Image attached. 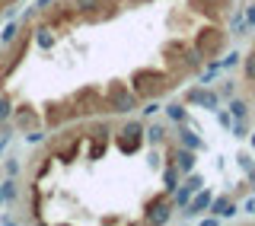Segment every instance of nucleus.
Segmentation results:
<instances>
[{
    "label": "nucleus",
    "mask_w": 255,
    "mask_h": 226,
    "mask_svg": "<svg viewBox=\"0 0 255 226\" xmlns=\"http://www.w3.org/2000/svg\"><path fill=\"white\" fill-rule=\"evenodd\" d=\"M172 74L166 70H153V67H137L131 74V90L137 99H159L163 93L172 90Z\"/></svg>",
    "instance_id": "f257e3e1"
},
{
    "label": "nucleus",
    "mask_w": 255,
    "mask_h": 226,
    "mask_svg": "<svg viewBox=\"0 0 255 226\" xmlns=\"http://www.w3.org/2000/svg\"><path fill=\"white\" fill-rule=\"evenodd\" d=\"M163 58H166V64H169L172 77L195 74V70L204 64V58L198 54V48H195V45L179 42V38H172V42H166V45H163Z\"/></svg>",
    "instance_id": "f03ea898"
},
{
    "label": "nucleus",
    "mask_w": 255,
    "mask_h": 226,
    "mask_svg": "<svg viewBox=\"0 0 255 226\" xmlns=\"http://www.w3.org/2000/svg\"><path fill=\"white\" fill-rule=\"evenodd\" d=\"M102 99H106V112H115V115H128V112L140 109L137 106V96H134V90L128 83H122V80H112V83L106 86V93H102Z\"/></svg>",
    "instance_id": "7ed1b4c3"
},
{
    "label": "nucleus",
    "mask_w": 255,
    "mask_h": 226,
    "mask_svg": "<svg viewBox=\"0 0 255 226\" xmlns=\"http://www.w3.org/2000/svg\"><path fill=\"white\" fill-rule=\"evenodd\" d=\"M106 112V99H102V90L96 86H80V90L70 96V115L74 118H90Z\"/></svg>",
    "instance_id": "20e7f679"
},
{
    "label": "nucleus",
    "mask_w": 255,
    "mask_h": 226,
    "mask_svg": "<svg viewBox=\"0 0 255 226\" xmlns=\"http://www.w3.org/2000/svg\"><path fill=\"white\" fill-rule=\"evenodd\" d=\"M223 42H227V35H223V29H217V26H204L195 35V48H198V54H201L204 61L217 58V54L223 51Z\"/></svg>",
    "instance_id": "39448f33"
},
{
    "label": "nucleus",
    "mask_w": 255,
    "mask_h": 226,
    "mask_svg": "<svg viewBox=\"0 0 255 226\" xmlns=\"http://www.w3.org/2000/svg\"><path fill=\"white\" fill-rule=\"evenodd\" d=\"M115 147L125 153V156H131V153H137L143 147V127L140 121H128L122 131L115 134Z\"/></svg>",
    "instance_id": "423d86ee"
},
{
    "label": "nucleus",
    "mask_w": 255,
    "mask_h": 226,
    "mask_svg": "<svg viewBox=\"0 0 255 226\" xmlns=\"http://www.w3.org/2000/svg\"><path fill=\"white\" fill-rule=\"evenodd\" d=\"M29 51V29H26V35H16L13 42H6V61L3 67H0V77H10L16 67H19V61H22V54Z\"/></svg>",
    "instance_id": "0eeeda50"
},
{
    "label": "nucleus",
    "mask_w": 255,
    "mask_h": 226,
    "mask_svg": "<svg viewBox=\"0 0 255 226\" xmlns=\"http://www.w3.org/2000/svg\"><path fill=\"white\" fill-rule=\"evenodd\" d=\"M169 163L175 166V172L179 175H188V172H195V163H198V156H195V150H188V147H172L169 150Z\"/></svg>",
    "instance_id": "6e6552de"
},
{
    "label": "nucleus",
    "mask_w": 255,
    "mask_h": 226,
    "mask_svg": "<svg viewBox=\"0 0 255 226\" xmlns=\"http://www.w3.org/2000/svg\"><path fill=\"white\" fill-rule=\"evenodd\" d=\"M106 150H109V127L106 124L93 127V131H90V153H86V156H90V159H102Z\"/></svg>",
    "instance_id": "1a4fd4ad"
},
{
    "label": "nucleus",
    "mask_w": 255,
    "mask_h": 226,
    "mask_svg": "<svg viewBox=\"0 0 255 226\" xmlns=\"http://www.w3.org/2000/svg\"><path fill=\"white\" fill-rule=\"evenodd\" d=\"M169 217H172V207L166 204L163 198H153L147 204V214H143V223H169Z\"/></svg>",
    "instance_id": "9d476101"
},
{
    "label": "nucleus",
    "mask_w": 255,
    "mask_h": 226,
    "mask_svg": "<svg viewBox=\"0 0 255 226\" xmlns=\"http://www.w3.org/2000/svg\"><path fill=\"white\" fill-rule=\"evenodd\" d=\"M70 118H74V115H70V106H67V102H48V106H45V121L51 127L67 124Z\"/></svg>",
    "instance_id": "9b49d317"
},
{
    "label": "nucleus",
    "mask_w": 255,
    "mask_h": 226,
    "mask_svg": "<svg viewBox=\"0 0 255 226\" xmlns=\"http://www.w3.org/2000/svg\"><path fill=\"white\" fill-rule=\"evenodd\" d=\"M80 143H83V137H67V140L64 143H58V147H54V156L51 159H61V163H74L77 159V153H80Z\"/></svg>",
    "instance_id": "f8f14e48"
},
{
    "label": "nucleus",
    "mask_w": 255,
    "mask_h": 226,
    "mask_svg": "<svg viewBox=\"0 0 255 226\" xmlns=\"http://www.w3.org/2000/svg\"><path fill=\"white\" fill-rule=\"evenodd\" d=\"M188 102H195V106H204V109H211V112H217V106H220L217 93H214V90H204V86H198V90H188Z\"/></svg>",
    "instance_id": "ddd939ff"
},
{
    "label": "nucleus",
    "mask_w": 255,
    "mask_h": 226,
    "mask_svg": "<svg viewBox=\"0 0 255 226\" xmlns=\"http://www.w3.org/2000/svg\"><path fill=\"white\" fill-rule=\"evenodd\" d=\"M211 198H214V195H211V191H207V188H204V191H195V198H191V201H188V204H185V207H188V211H185V214H191V217H198V214H204V211H207V207H211Z\"/></svg>",
    "instance_id": "4468645a"
},
{
    "label": "nucleus",
    "mask_w": 255,
    "mask_h": 226,
    "mask_svg": "<svg viewBox=\"0 0 255 226\" xmlns=\"http://www.w3.org/2000/svg\"><path fill=\"white\" fill-rule=\"evenodd\" d=\"M207 211L217 217V220H223V217H233V214H236V204H233L230 198L220 195V198H211V207H207Z\"/></svg>",
    "instance_id": "2eb2a0df"
},
{
    "label": "nucleus",
    "mask_w": 255,
    "mask_h": 226,
    "mask_svg": "<svg viewBox=\"0 0 255 226\" xmlns=\"http://www.w3.org/2000/svg\"><path fill=\"white\" fill-rule=\"evenodd\" d=\"M223 3H227V0H191V10H195V13H204V16H211V19H214Z\"/></svg>",
    "instance_id": "dca6fc26"
},
{
    "label": "nucleus",
    "mask_w": 255,
    "mask_h": 226,
    "mask_svg": "<svg viewBox=\"0 0 255 226\" xmlns=\"http://www.w3.org/2000/svg\"><path fill=\"white\" fill-rule=\"evenodd\" d=\"M16 121H19V127H26V131H35V127H38V115L32 112V106H19Z\"/></svg>",
    "instance_id": "f3484780"
},
{
    "label": "nucleus",
    "mask_w": 255,
    "mask_h": 226,
    "mask_svg": "<svg viewBox=\"0 0 255 226\" xmlns=\"http://www.w3.org/2000/svg\"><path fill=\"white\" fill-rule=\"evenodd\" d=\"M179 147H188V150H201V137H198L191 127H179Z\"/></svg>",
    "instance_id": "a211bd4d"
},
{
    "label": "nucleus",
    "mask_w": 255,
    "mask_h": 226,
    "mask_svg": "<svg viewBox=\"0 0 255 226\" xmlns=\"http://www.w3.org/2000/svg\"><path fill=\"white\" fill-rule=\"evenodd\" d=\"M166 115H169L175 124H185V121H188V112H185V106H182V102H172V106H166Z\"/></svg>",
    "instance_id": "6ab92c4d"
},
{
    "label": "nucleus",
    "mask_w": 255,
    "mask_h": 226,
    "mask_svg": "<svg viewBox=\"0 0 255 226\" xmlns=\"http://www.w3.org/2000/svg\"><path fill=\"white\" fill-rule=\"evenodd\" d=\"M230 115H233L236 121H243V118H249V106H246L243 99H230Z\"/></svg>",
    "instance_id": "aec40b11"
},
{
    "label": "nucleus",
    "mask_w": 255,
    "mask_h": 226,
    "mask_svg": "<svg viewBox=\"0 0 255 226\" xmlns=\"http://www.w3.org/2000/svg\"><path fill=\"white\" fill-rule=\"evenodd\" d=\"M96 6H102V0H77V3H74V10H77V13H86V16L93 19Z\"/></svg>",
    "instance_id": "412c9836"
},
{
    "label": "nucleus",
    "mask_w": 255,
    "mask_h": 226,
    "mask_svg": "<svg viewBox=\"0 0 255 226\" xmlns=\"http://www.w3.org/2000/svg\"><path fill=\"white\" fill-rule=\"evenodd\" d=\"M163 182H166V191H175V188H179V172H175L172 163H169V169L163 172Z\"/></svg>",
    "instance_id": "4be33fe9"
},
{
    "label": "nucleus",
    "mask_w": 255,
    "mask_h": 226,
    "mask_svg": "<svg viewBox=\"0 0 255 226\" xmlns=\"http://www.w3.org/2000/svg\"><path fill=\"white\" fill-rule=\"evenodd\" d=\"M10 115H13V102L6 96H0V121H10Z\"/></svg>",
    "instance_id": "5701e85b"
},
{
    "label": "nucleus",
    "mask_w": 255,
    "mask_h": 226,
    "mask_svg": "<svg viewBox=\"0 0 255 226\" xmlns=\"http://www.w3.org/2000/svg\"><path fill=\"white\" fill-rule=\"evenodd\" d=\"M35 32H38V45H42V48H51V45H54V35H51V32H48L45 26H42V29H35Z\"/></svg>",
    "instance_id": "b1692460"
},
{
    "label": "nucleus",
    "mask_w": 255,
    "mask_h": 226,
    "mask_svg": "<svg viewBox=\"0 0 255 226\" xmlns=\"http://www.w3.org/2000/svg\"><path fill=\"white\" fill-rule=\"evenodd\" d=\"M185 188H191V191H201V188H204V179H201V175H195V172H188Z\"/></svg>",
    "instance_id": "393cba45"
},
{
    "label": "nucleus",
    "mask_w": 255,
    "mask_h": 226,
    "mask_svg": "<svg viewBox=\"0 0 255 226\" xmlns=\"http://www.w3.org/2000/svg\"><path fill=\"white\" fill-rule=\"evenodd\" d=\"M163 134H166L163 127H156V124H153V127L147 131V140H150V143H163Z\"/></svg>",
    "instance_id": "a878e982"
},
{
    "label": "nucleus",
    "mask_w": 255,
    "mask_h": 226,
    "mask_svg": "<svg viewBox=\"0 0 255 226\" xmlns=\"http://www.w3.org/2000/svg\"><path fill=\"white\" fill-rule=\"evenodd\" d=\"M0 195H3V201H13V198H16V182H3Z\"/></svg>",
    "instance_id": "bb28decb"
},
{
    "label": "nucleus",
    "mask_w": 255,
    "mask_h": 226,
    "mask_svg": "<svg viewBox=\"0 0 255 226\" xmlns=\"http://www.w3.org/2000/svg\"><path fill=\"white\" fill-rule=\"evenodd\" d=\"M191 195H195L191 188H182V191H175V204H182V207H185L188 201H191Z\"/></svg>",
    "instance_id": "cd10ccee"
},
{
    "label": "nucleus",
    "mask_w": 255,
    "mask_h": 226,
    "mask_svg": "<svg viewBox=\"0 0 255 226\" xmlns=\"http://www.w3.org/2000/svg\"><path fill=\"white\" fill-rule=\"evenodd\" d=\"M236 64H239V54H236V51H230L227 58H223V61L217 64V67H236Z\"/></svg>",
    "instance_id": "c85d7f7f"
},
{
    "label": "nucleus",
    "mask_w": 255,
    "mask_h": 226,
    "mask_svg": "<svg viewBox=\"0 0 255 226\" xmlns=\"http://www.w3.org/2000/svg\"><path fill=\"white\" fill-rule=\"evenodd\" d=\"M217 121H220V127H230V124H233L236 118L230 115V112H220V109H217Z\"/></svg>",
    "instance_id": "c756f323"
},
{
    "label": "nucleus",
    "mask_w": 255,
    "mask_h": 226,
    "mask_svg": "<svg viewBox=\"0 0 255 226\" xmlns=\"http://www.w3.org/2000/svg\"><path fill=\"white\" fill-rule=\"evenodd\" d=\"M246 77H249V80H255V51L249 54V58H246Z\"/></svg>",
    "instance_id": "7c9ffc66"
},
{
    "label": "nucleus",
    "mask_w": 255,
    "mask_h": 226,
    "mask_svg": "<svg viewBox=\"0 0 255 226\" xmlns=\"http://www.w3.org/2000/svg\"><path fill=\"white\" fill-rule=\"evenodd\" d=\"M16 35H19V26H6V29H3V45H6V42H13Z\"/></svg>",
    "instance_id": "2f4dec72"
},
{
    "label": "nucleus",
    "mask_w": 255,
    "mask_h": 226,
    "mask_svg": "<svg viewBox=\"0 0 255 226\" xmlns=\"http://www.w3.org/2000/svg\"><path fill=\"white\" fill-rule=\"evenodd\" d=\"M156 112H159V106H156V99H150L147 106H143V115H156Z\"/></svg>",
    "instance_id": "473e14b6"
},
{
    "label": "nucleus",
    "mask_w": 255,
    "mask_h": 226,
    "mask_svg": "<svg viewBox=\"0 0 255 226\" xmlns=\"http://www.w3.org/2000/svg\"><path fill=\"white\" fill-rule=\"evenodd\" d=\"M220 93H223V96H233V80H230V83H227V80H223V86H220Z\"/></svg>",
    "instance_id": "72a5a7b5"
},
{
    "label": "nucleus",
    "mask_w": 255,
    "mask_h": 226,
    "mask_svg": "<svg viewBox=\"0 0 255 226\" xmlns=\"http://www.w3.org/2000/svg\"><path fill=\"white\" fill-rule=\"evenodd\" d=\"M239 166H243L246 172H249V169H252V159H249V156H239Z\"/></svg>",
    "instance_id": "f704fd0d"
},
{
    "label": "nucleus",
    "mask_w": 255,
    "mask_h": 226,
    "mask_svg": "<svg viewBox=\"0 0 255 226\" xmlns=\"http://www.w3.org/2000/svg\"><path fill=\"white\" fill-rule=\"evenodd\" d=\"M246 22H249V26H255V6H249V13H246Z\"/></svg>",
    "instance_id": "c9c22d12"
},
{
    "label": "nucleus",
    "mask_w": 255,
    "mask_h": 226,
    "mask_svg": "<svg viewBox=\"0 0 255 226\" xmlns=\"http://www.w3.org/2000/svg\"><path fill=\"white\" fill-rule=\"evenodd\" d=\"M51 3H54V0H38V10H48Z\"/></svg>",
    "instance_id": "e433bc0d"
},
{
    "label": "nucleus",
    "mask_w": 255,
    "mask_h": 226,
    "mask_svg": "<svg viewBox=\"0 0 255 226\" xmlns=\"http://www.w3.org/2000/svg\"><path fill=\"white\" fill-rule=\"evenodd\" d=\"M249 182H252V188H255V172H252V169H249Z\"/></svg>",
    "instance_id": "4c0bfd02"
},
{
    "label": "nucleus",
    "mask_w": 255,
    "mask_h": 226,
    "mask_svg": "<svg viewBox=\"0 0 255 226\" xmlns=\"http://www.w3.org/2000/svg\"><path fill=\"white\" fill-rule=\"evenodd\" d=\"M131 3H150V0H131Z\"/></svg>",
    "instance_id": "58836bf2"
},
{
    "label": "nucleus",
    "mask_w": 255,
    "mask_h": 226,
    "mask_svg": "<svg viewBox=\"0 0 255 226\" xmlns=\"http://www.w3.org/2000/svg\"><path fill=\"white\" fill-rule=\"evenodd\" d=\"M3 147H6V140H0V150H3Z\"/></svg>",
    "instance_id": "ea45409f"
},
{
    "label": "nucleus",
    "mask_w": 255,
    "mask_h": 226,
    "mask_svg": "<svg viewBox=\"0 0 255 226\" xmlns=\"http://www.w3.org/2000/svg\"><path fill=\"white\" fill-rule=\"evenodd\" d=\"M252 150H255V134H252Z\"/></svg>",
    "instance_id": "a19ab883"
},
{
    "label": "nucleus",
    "mask_w": 255,
    "mask_h": 226,
    "mask_svg": "<svg viewBox=\"0 0 255 226\" xmlns=\"http://www.w3.org/2000/svg\"><path fill=\"white\" fill-rule=\"evenodd\" d=\"M3 3H10V0H0V6H3Z\"/></svg>",
    "instance_id": "79ce46f5"
}]
</instances>
